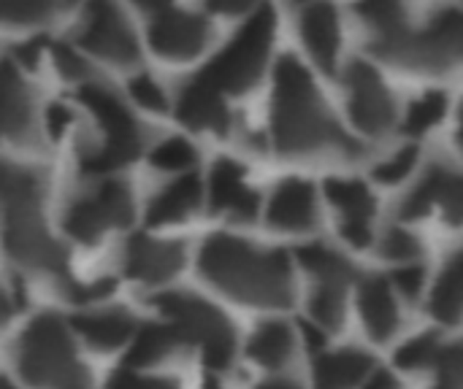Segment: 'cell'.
Listing matches in <instances>:
<instances>
[{"mask_svg": "<svg viewBox=\"0 0 463 389\" xmlns=\"http://www.w3.org/2000/svg\"><path fill=\"white\" fill-rule=\"evenodd\" d=\"M298 325H301V333H304L307 349H309V352H320V349L326 347V333H323V328H317V325H315V322H309V320H301Z\"/></svg>", "mask_w": 463, "mask_h": 389, "instance_id": "obj_48", "label": "cell"}, {"mask_svg": "<svg viewBox=\"0 0 463 389\" xmlns=\"http://www.w3.org/2000/svg\"><path fill=\"white\" fill-rule=\"evenodd\" d=\"M46 46V38H33V41H24L19 46H14V60L24 68H35L38 60H41V51Z\"/></svg>", "mask_w": 463, "mask_h": 389, "instance_id": "obj_46", "label": "cell"}, {"mask_svg": "<svg viewBox=\"0 0 463 389\" xmlns=\"http://www.w3.org/2000/svg\"><path fill=\"white\" fill-rule=\"evenodd\" d=\"M52 57H54V65H57V70H60L62 79H68V81H84L90 76L87 60L73 46H68L62 41L52 43Z\"/></svg>", "mask_w": 463, "mask_h": 389, "instance_id": "obj_39", "label": "cell"}, {"mask_svg": "<svg viewBox=\"0 0 463 389\" xmlns=\"http://www.w3.org/2000/svg\"><path fill=\"white\" fill-rule=\"evenodd\" d=\"M296 257L317 279V284H345V287H350V282L355 279L353 263L342 252L328 249L323 244H304V246L296 249Z\"/></svg>", "mask_w": 463, "mask_h": 389, "instance_id": "obj_25", "label": "cell"}, {"mask_svg": "<svg viewBox=\"0 0 463 389\" xmlns=\"http://www.w3.org/2000/svg\"><path fill=\"white\" fill-rule=\"evenodd\" d=\"M274 144L282 154H307L326 146H345L358 154V144L328 114L309 70L285 54L274 70Z\"/></svg>", "mask_w": 463, "mask_h": 389, "instance_id": "obj_2", "label": "cell"}, {"mask_svg": "<svg viewBox=\"0 0 463 389\" xmlns=\"http://www.w3.org/2000/svg\"><path fill=\"white\" fill-rule=\"evenodd\" d=\"M71 325L92 349H100V352L122 347L136 330V322L125 309H106V311L79 314V317L71 320Z\"/></svg>", "mask_w": 463, "mask_h": 389, "instance_id": "obj_21", "label": "cell"}, {"mask_svg": "<svg viewBox=\"0 0 463 389\" xmlns=\"http://www.w3.org/2000/svg\"><path fill=\"white\" fill-rule=\"evenodd\" d=\"M448 176H450V168H448V165H431V168L426 171L423 181L404 198L399 214H402L404 219H420V217H426V214L437 206L439 192H442V184H445Z\"/></svg>", "mask_w": 463, "mask_h": 389, "instance_id": "obj_29", "label": "cell"}, {"mask_svg": "<svg viewBox=\"0 0 463 389\" xmlns=\"http://www.w3.org/2000/svg\"><path fill=\"white\" fill-rule=\"evenodd\" d=\"M328 200L345 214V222H366L374 214V195L358 179H326Z\"/></svg>", "mask_w": 463, "mask_h": 389, "instance_id": "obj_27", "label": "cell"}, {"mask_svg": "<svg viewBox=\"0 0 463 389\" xmlns=\"http://www.w3.org/2000/svg\"><path fill=\"white\" fill-rule=\"evenodd\" d=\"M298 27H301V41L307 51L320 65V70L331 76L336 70V54H339V41H342L336 8L328 3L304 5L298 16Z\"/></svg>", "mask_w": 463, "mask_h": 389, "instance_id": "obj_18", "label": "cell"}, {"mask_svg": "<svg viewBox=\"0 0 463 389\" xmlns=\"http://www.w3.org/2000/svg\"><path fill=\"white\" fill-rule=\"evenodd\" d=\"M442 352V341L437 333H420L415 338H410L404 347H399L396 352V366L404 371H420L437 363Z\"/></svg>", "mask_w": 463, "mask_h": 389, "instance_id": "obj_33", "label": "cell"}, {"mask_svg": "<svg viewBox=\"0 0 463 389\" xmlns=\"http://www.w3.org/2000/svg\"><path fill=\"white\" fill-rule=\"evenodd\" d=\"M358 306H361V317L364 325L369 330V336L374 341H391L393 333L399 330V306L396 298L391 292V284L380 276H372L366 282H361L358 290Z\"/></svg>", "mask_w": 463, "mask_h": 389, "instance_id": "obj_19", "label": "cell"}, {"mask_svg": "<svg viewBox=\"0 0 463 389\" xmlns=\"http://www.w3.org/2000/svg\"><path fill=\"white\" fill-rule=\"evenodd\" d=\"M198 160V152L195 146L182 138V135H174V138H165L163 144H157L149 154V162L160 171H190Z\"/></svg>", "mask_w": 463, "mask_h": 389, "instance_id": "obj_34", "label": "cell"}, {"mask_svg": "<svg viewBox=\"0 0 463 389\" xmlns=\"http://www.w3.org/2000/svg\"><path fill=\"white\" fill-rule=\"evenodd\" d=\"M3 138L14 144L35 141L33 92L27 89L19 68L11 60L0 62V141Z\"/></svg>", "mask_w": 463, "mask_h": 389, "instance_id": "obj_13", "label": "cell"}, {"mask_svg": "<svg viewBox=\"0 0 463 389\" xmlns=\"http://www.w3.org/2000/svg\"><path fill=\"white\" fill-rule=\"evenodd\" d=\"M201 273L228 298L282 309L293 303V268L282 249H260L236 236L214 233L198 252Z\"/></svg>", "mask_w": 463, "mask_h": 389, "instance_id": "obj_1", "label": "cell"}, {"mask_svg": "<svg viewBox=\"0 0 463 389\" xmlns=\"http://www.w3.org/2000/svg\"><path fill=\"white\" fill-rule=\"evenodd\" d=\"M16 363L27 384L38 389H90V374L79 363L68 328L57 314H38L19 336Z\"/></svg>", "mask_w": 463, "mask_h": 389, "instance_id": "obj_3", "label": "cell"}, {"mask_svg": "<svg viewBox=\"0 0 463 389\" xmlns=\"http://www.w3.org/2000/svg\"><path fill=\"white\" fill-rule=\"evenodd\" d=\"M130 95L146 111H165V106H168L163 87L149 73H138V76L130 79Z\"/></svg>", "mask_w": 463, "mask_h": 389, "instance_id": "obj_41", "label": "cell"}, {"mask_svg": "<svg viewBox=\"0 0 463 389\" xmlns=\"http://www.w3.org/2000/svg\"><path fill=\"white\" fill-rule=\"evenodd\" d=\"M437 384L431 389H461V347L458 344H450V347H442L439 357H437Z\"/></svg>", "mask_w": 463, "mask_h": 389, "instance_id": "obj_38", "label": "cell"}, {"mask_svg": "<svg viewBox=\"0 0 463 389\" xmlns=\"http://www.w3.org/2000/svg\"><path fill=\"white\" fill-rule=\"evenodd\" d=\"M11 317V301L5 298V292L0 290V328L5 325V320Z\"/></svg>", "mask_w": 463, "mask_h": 389, "instance_id": "obj_52", "label": "cell"}, {"mask_svg": "<svg viewBox=\"0 0 463 389\" xmlns=\"http://www.w3.org/2000/svg\"><path fill=\"white\" fill-rule=\"evenodd\" d=\"M203 200V187L198 181V176L184 173L176 181L165 184L149 203L146 208V222L149 225H171V222H182L187 219Z\"/></svg>", "mask_w": 463, "mask_h": 389, "instance_id": "obj_20", "label": "cell"}, {"mask_svg": "<svg viewBox=\"0 0 463 389\" xmlns=\"http://www.w3.org/2000/svg\"><path fill=\"white\" fill-rule=\"evenodd\" d=\"M54 14L43 0H0V24H38Z\"/></svg>", "mask_w": 463, "mask_h": 389, "instance_id": "obj_35", "label": "cell"}, {"mask_svg": "<svg viewBox=\"0 0 463 389\" xmlns=\"http://www.w3.org/2000/svg\"><path fill=\"white\" fill-rule=\"evenodd\" d=\"M184 265V246L179 241H160L149 236H133L125 252L128 276L144 284H163L174 279Z\"/></svg>", "mask_w": 463, "mask_h": 389, "instance_id": "obj_14", "label": "cell"}, {"mask_svg": "<svg viewBox=\"0 0 463 389\" xmlns=\"http://www.w3.org/2000/svg\"><path fill=\"white\" fill-rule=\"evenodd\" d=\"M342 236H345L355 249L372 246V227H369L366 222H342Z\"/></svg>", "mask_w": 463, "mask_h": 389, "instance_id": "obj_47", "label": "cell"}, {"mask_svg": "<svg viewBox=\"0 0 463 389\" xmlns=\"http://www.w3.org/2000/svg\"><path fill=\"white\" fill-rule=\"evenodd\" d=\"M247 352L263 368H282L293 357V333L285 322H263L252 333Z\"/></svg>", "mask_w": 463, "mask_h": 389, "instance_id": "obj_26", "label": "cell"}, {"mask_svg": "<svg viewBox=\"0 0 463 389\" xmlns=\"http://www.w3.org/2000/svg\"><path fill=\"white\" fill-rule=\"evenodd\" d=\"M415 162H418V146H404L391 160L374 165V179L380 184H399L402 179H407V173L415 168Z\"/></svg>", "mask_w": 463, "mask_h": 389, "instance_id": "obj_37", "label": "cell"}, {"mask_svg": "<svg viewBox=\"0 0 463 389\" xmlns=\"http://www.w3.org/2000/svg\"><path fill=\"white\" fill-rule=\"evenodd\" d=\"M383 255L388 257V260H399V263H407V260H418L420 255H423V246H420V241L410 233V230H404V227H391L385 236H383Z\"/></svg>", "mask_w": 463, "mask_h": 389, "instance_id": "obj_36", "label": "cell"}, {"mask_svg": "<svg viewBox=\"0 0 463 389\" xmlns=\"http://www.w3.org/2000/svg\"><path fill=\"white\" fill-rule=\"evenodd\" d=\"M463 41V14L458 8H445L439 11L431 24L420 32L404 30L402 35L391 41L372 43V51L380 60L404 65V68H418V70H448L461 60Z\"/></svg>", "mask_w": 463, "mask_h": 389, "instance_id": "obj_6", "label": "cell"}, {"mask_svg": "<svg viewBox=\"0 0 463 389\" xmlns=\"http://www.w3.org/2000/svg\"><path fill=\"white\" fill-rule=\"evenodd\" d=\"M347 106L355 127L366 135H385L396 119L393 97L383 76L364 60H353L347 68Z\"/></svg>", "mask_w": 463, "mask_h": 389, "instance_id": "obj_11", "label": "cell"}, {"mask_svg": "<svg viewBox=\"0 0 463 389\" xmlns=\"http://www.w3.org/2000/svg\"><path fill=\"white\" fill-rule=\"evenodd\" d=\"M429 309L437 322L458 325V320H461V257L458 255H453L448 260V265L442 268V273L434 284Z\"/></svg>", "mask_w": 463, "mask_h": 389, "instance_id": "obj_28", "label": "cell"}, {"mask_svg": "<svg viewBox=\"0 0 463 389\" xmlns=\"http://www.w3.org/2000/svg\"><path fill=\"white\" fill-rule=\"evenodd\" d=\"M62 287H65L68 301H73V303H98V301H106L117 290V282L106 276V279H95L90 284H81V282L65 276Z\"/></svg>", "mask_w": 463, "mask_h": 389, "instance_id": "obj_40", "label": "cell"}, {"mask_svg": "<svg viewBox=\"0 0 463 389\" xmlns=\"http://www.w3.org/2000/svg\"><path fill=\"white\" fill-rule=\"evenodd\" d=\"M43 181L38 171L14 162H0V211L41 208Z\"/></svg>", "mask_w": 463, "mask_h": 389, "instance_id": "obj_23", "label": "cell"}, {"mask_svg": "<svg viewBox=\"0 0 463 389\" xmlns=\"http://www.w3.org/2000/svg\"><path fill=\"white\" fill-rule=\"evenodd\" d=\"M179 344L176 333L171 330V325H160V322H144L138 330H133V341L130 349L125 355V366L128 368H146L155 366L160 360H165Z\"/></svg>", "mask_w": 463, "mask_h": 389, "instance_id": "obj_24", "label": "cell"}, {"mask_svg": "<svg viewBox=\"0 0 463 389\" xmlns=\"http://www.w3.org/2000/svg\"><path fill=\"white\" fill-rule=\"evenodd\" d=\"M3 246L19 265L65 276V249L46 233L41 208L0 211Z\"/></svg>", "mask_w": 463, "mask_h": 389, "instance_id": "obj_9", "label": "cell"}, {"mask_svg": "<svg viewBox=\"0 0 463 389\" xmlns=\"http://www.w3.org/2000/svg\"><path fill=\"white\" fill-rule=\"evenodd\" d=\"M345 295L347 287L345 284H317L312 298H309V309L315 317L317 328L326 330H339L345 322Z\"/></svg>", "mask_w": 463, "mask_h": 389, "instance_id": "obj_31", "label": "cell"}, {"mask_svg": "<svg viewBox=\"0 0 463 389\" xmlns=\"http://www.w3.org/2000/svg\"><path fill=\"white\" fill-rule=\"evenodd\" d=\"M258 389H301L296 382H288V379H271V382H263L258 384Z\"/></svg>", "mask_w": 463, "mask_h": 389, "instance_id": "obj_51", "label": "cell"}, {"mask_svg": "<svg viewBox=\"0 0 463 389\" xmlns=\"http://www.w3.org/2000/svg\"><path fill=\"white\" fill-rule=\"evenodd\" d=\"M445 211V217L458 225L461 222V206H463V195H461V179L456 171H450V176L445 179L442 184V192H439V200H437Z\"/></svg>", "mask_w": 463, "mask_h": 389, "instance_id": "obj_43", "label": "cell"}, {"mask_svg": "<svg viewBox=\"0 0 463 389\" xmlns=\"http://www.w3.org/2000/svg\"><path fill=\"white\" fill-rule=\"evenodd\" d=\"M79 100L98 116V122L103 125V133H106L100 149L84 154L81 171L84 173H111V171H119L128 162H133L141 154L144 138H141L136 119L125 108V103L103 84H84L79 89Z\"/></svg>", "mask_w": 463, "mask_h": 389, "instance_id": "obj_7", "label": "cell"}, {"mask_svg": "<svg viewBox=\"0 0 463 389\" xmlns=\"http://www.w3.org/2000/svg\"><path fill=\"white\" fill-rule=\"evenodd\" d=\"M358 14L377 32L372 43L391 41V38L402 35L404 30H410L407 27V11L399 3H364V5H358Z\"/></svg>", "mask_w": 463, "mask_h": 389, "instance_id": "obj_32", "label": "cell"}, {"mask_svg": "<svg viewBox=\"0 0 463 389\" xmlns=\"http://www.w3.org/2000/svg\"><path fill=\"white\" fill-rule=\"evenodd\" d=\"M103 389H179V382L168 376H141L133 371H114Z\"/></svg>", "mask_w": 463, "mask_h": 389, "instance_id": "obj_42", "label": "cell"}, {"mask_svg": "<svg viewBox=\"0 0 463 389\" xmlns=\"http://www.w3.org/2000/svg\"><path fill=\"white\" fill-rule=\"evenodd\" d=\"M445 114H448V95L442 89H431L410 103L407 116H404V133L423 135L434 125H439L445 119Z\"/></svg>", "mask_w": 463, "mask_h": 389, "instance_id": "obj_30", "label": "cell"}, {"mask_svg": "<svg viewBox=\"0 0 463 389\" xmlns=\"http://www.w3.org/2000/svg\"><path fill=\"white\" fill-rule=\"evenodd\" d=\"M155 306L168 320L179 344H195L209 368H228L236 355V330L231 320L209 301L193 292H163Z\"/></svg>", "mask_w": 463, "mask_h": 389, "instance_id": "obj_5", "label": "cell"}, {"mask_svg": "<svg viewBox=\"0 0 463 389\" xmlns=\"http://www.w3.org/2000/svg\"><path fill=\"white\" fill-rule=\"evenodd\" d=\"M277 30V14L271 5L255 8V14L236 30L231 43L201 70V76L222 95H241L252 89L269 62L271 41Z\"/></svg>", "mask_w": 463, "mask_h": 389, "instance_id": "obj_4", "label": "cell"}, {"mask_svg": "<svg viewBox=\"0 0 463 389\" xmlns=\"http://www.w3.org/2000/svg\"><path fill=\"white\" fill-rule=\"evenodd\" d=\"M372 371L374 360L361 349L323 355L315 363V389H355Z\"/></svg>", "mask_w": 463, "mask_h": 389, "instance_id": "obj_22", "label": "cell"}, {"mask_svg": "<svg viewBox=\"0 0 463 389\" xmlns=\"http://www.w3.org/2000/svg\"><path fill=\"white\" fill-rule=\"evenodd\" d=\"M364 389H402L399 379L388 371V368H374L366 379Z\"/></svg>", "mask_w": 463, "mask_h": 389, "instance_id": "obj_49", "label": "cell"}, {"mask_svg": "<svg viewBox=\"0 0 463 389\" xmlns=\"http://www.w3.org/2000/svg\"><path fill=\"white\" fill-rule=\"evenodd\" d=\"M209 206L212 211H228L236 219H255L260 198L252 187L244 181V168L233 162L231 157H220L212 168L209 181Z\"/></svg>", "mask_w": 463, "mask_h": 389, "instance_id": "obj_16", "label": "cell"}, {"mask_svg": "<svg viewBox=\"0 0 463 389\" xmlns=\"http://www.w3.org/2000/svg\"><path fill=\"white\" fill-rule=\"evenodd\" d=\"M176 116L193 130H214L222 135L231 127V114L225 108L222 92L217 87H212L201 73L193 76L182 87L179 103H176Z\"/></svg>", "mask_w": 463, "mask_h": 389, "instance_id": "obj_17", "label": "cell"}, {"mask_svg": "<svg viewBox=\"0 0 463 389\" xmlns=\"http://www.w3.org/2000/svg\"><path fill=\"white\" fill-rule=\"evenodd\" d=\"M0 389H16V387H14L5 376H0Z\"/></svg>", "mask_w": 463, "mask_h": 389, "instance_id": "obj_53", "label": "cell"}, {"mask_svg": "<svg viewBox=\"0 0 463 389\" xmlns=\"http://www.w3.org/2000/svg\"><path fill=\"white\" fill-rule=\"evenodd\" d=\"M269 225L288 233H307L317 225V198L307 179H285L269 203Z\"/></svg>", "mask_w": 463, "mask_h": 389, "instance_id": "obj_15", "label": "cell"}, {"mask_svg": "<svg viewBox=\"0 0 463 389\" xmlns=\"http://www.w3.org/2000/svg\"><path fill=\"white\" fill-rule=\"evenodd\" d=\"M426 282V268L423 265H404L393 273V284L399 287L402 295H407L410 301H415L423 290Z\"/></svg>", "mask_w": 463, "mask_h": 389, "instance_id": "obj_44", "label": "cell"}, {"mask_svg": "<svg viewBox=\"0 0 463 389\" xmlns=\"http://www.w3.org/2000/svg\"><path fill=\"white\" fill-rule=\"evenodd\" d=\"M133 222V195L119 179L103 181L92 195L76 200L65 211V233L81 244H95L106 230Z\"/></svg>", "mask_w": 463, "mask_h": 389, "instance_id": "obj_8", "label": "cell"}, {"mask_svg": "<svg viewBox=\"0 0 463 389\" xmlns=\"http://www.w3.org/2000/svg\"><path fill=\"white\" fill-rule=\"evenodd\" d=\"M76 41L87 51L98 54L100 60H109L114 65H133L141 54L128 16L122 14V8L111 5V3L87 5Z\"/></svg>", "mask_w": 463, "mask_h": 389, "instance_id": "obj_10", "label": "cell"}, {"mask_svg": "<svg viewBox=\"0 0 463 389\" xmlns=\"http://www.w3.org/2000/svg\"><path fill=\"white\" fill-rule=\"evenodd\" d=\"M71 122H73V114H71V108L65 103H52L46 108V130H49L52 138H60L68 130Z\"/></svg>", "mask_w": 463, "mask_h": 389, "instance_id": "obj_45", "label": "cell"}, {"mask_svg": "<svg viewBox=\"0 0 463 389\" xmlns=\"http://www.w3.org/2000/svg\"><path fill=\"white\" fill-rule=\"evenodd\" d=\"M212 27L201 14L155 5L149 22V43L165 60H193L209 43Z\"/></svg>", "mask_w": 463, "mask_h": 389, "instance_id": "obj_12", "label": "cell"}, {"mask_svg": "<svg viewBox=\"0 0 463 389\" xmlns=\"http://www.w3.org/2000/svg\"><path fill=\"white\" fill-rule=\"evenodd\" d=\"M209 8L217 11V14H244V11H250L247 3H212Z\"/></svg>", "mask_w": 463, "mask_h": 389, "instance_id": "obj_50", "label": "cell"}, {"mask_svg": "<svg viewBox=\"0 0 463 389\" xmlns=\"http://www.w3.org/2000/svg\"><path fill=\"white\" fill-rule=\"evenodd\" d=\"M203 389H220V384H217L214 379H206V382H203Z\"/></svg>", "mask_w": 463, "mask_h": 389, "instance_id": "obj_54", "label": "cell"}]
</instances>
